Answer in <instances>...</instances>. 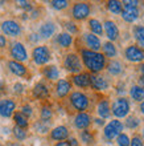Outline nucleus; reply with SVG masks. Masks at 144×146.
Here are the masks:
<instances>
[{"instance_id":"nucleus-1","label":"nucleus","mask_w":144,"mask_h":146,"mask_svg":"<svg viewBox=\"0 0 144 146\" xmlns=\"http://www.w3.org/2000/svg\"><path fill=\"white\" fill-rule=\"evenodd\" d=\"M81 61L86 66V69L93 74L102 72L107 65L105 54L101 52H93L89 49H81Z\"/></svg>"},{"instance_id":"nucleus-2","label":"nucleus","mask_w":144,"mask_h":146,"mask_svg":"<svg viewBox=\"0 0 144 146\" xmlns=\"http://www.w3.org/2000/svg\"><path fill=\"white\" fill-rule=\"evenodd\" d=\"M69 101H70L72 106L76 109L78 113H84V111L87 110L89 106H90L89 97H87L84 92H80V90H76V92L70 93Z\"/></svg>"},{"instance_id":"nucleus-3","label":"nucleus","mask_w":144,"mask_h":146,"mask_svg":"<svg viewBox=\"0 0 144 146\" xmlns=\"http://www.w3.org/2000/svg\"><path fill=\"white\" fill-rule=\"evenodd\" d=\"M130 110H131V105H130V101L126 97H118L116 100L112 102V106H111V111H112V114L116 118L127 117Z\"/></svg>"},{"instance_id":"nucleus-4","label":"nucleus","mask_w":144,"mask_h":146,"mask_svg":"<svg viewBox=\"0 0 144 146\" xmlns=\"http://www.w3.org/2000/svg\"><path fill=\"white\" fill-rule=\"evenodd\" d=\"M64 66L65 69L70 73H74V74H78V73L82 72V61H81V57L77 53H69L65 56L64 60Z\"/></svg>"},{"instance_id":"nucleus-5","label":"nucleus","mask_w":144,"mask_h":146,"mask_svg":"<svg viewBox=\"0 0 144 146\" xmlns=\"http://www.w3.org/2000/svg\"><path fill=\"white\" fill-rule=\"evenodd\" d=\"M123 127H124V125L122 123V121H119V119H111L110 122L105 126V130H103L105 138L108 139V141L115 139L119 134H122Z\"/></svg>"},{"instance_id":"nucleus-6","label":"nucleus","mask_w":144,"mask_h":146,"mask_svg":"<svg viewBox=\"0 0 144 146\" xmlns=\"http://www.w3.org/2000/svg\"><path fill=\"white\" fill-rule=\"evenodd\" d=\"M32 57H33L34 64L37 65H45L50 60V49L46 45L34 46L32 50Z\"/></svg>"},{"instance_id":"nucleus-7","label":"nucleus","mask_w":144,"mask_h":146,"mask_svg":"<svg viewBox=\"0 0 144 146\" xmlns=\"http://www.w3.org/2000/svg\"><path fill=\"white\" fill-rule=\"evenodd\" d=\"M11 57L13 58V61H17V62H21L23 64L24 61L28 60V52H27V48L24 46L23 42H19L16 41L13 42L11 45Z\"/></svg>"},{"instance_id":"nucleus-8","label":"nucleus","mask_w":144,"mask_h":146,"mask_svg":"<svg viewBox=\"0 0 144 146\" xmlns=\"http://www.w3.org/2000/svg\"><path fill=\"white\" fill-rule=\"evenodd\" d=\"M90 4L85 3V1H80V3H76L72 8V16L73 19L76 20H85L89 17L90 15Z\"/></svg>"},{"instance_id":"nucleus-9","label":"nucleus","mask_w":144,"mask_h":146,"mask_svg":"<svg viewBox=\"0 0 144 146\" xmlns=\"http://www.w3.org/2000/svg\"><path fill=\"white\" fill-rule=\"evenodd\" d=\"M0 27H1V31L4 35L11 36V37H17L21 33V27L15 20H4Z\"/></svg>"},{"instance_id":"nucleus-10","label":"nucleus","mask_w":144,"mask_h":146,"mask_svg":"<svg viewBox=\"0 0 144 146\" xmlns=\"http://www.w3.org/2000/svg\"><path fill=\"white\" fill-rule=\"evenodd\" d=\"M124 57L131 62H141L144 60V50L137 45H128L124 49Z\"/></svg>"},{"instance_id":"nucleus-11","label":"nucleus","mask_w":144,"mask_h":146,"mask_svg":"<svg viewBox=\"0 0 144 146\" xmlns=\"http://www.w3.org/2000/svg\"><path fill=\"white\" fill-rule=\"evenodd\" d=\"M102 25H103V32L106 33L108 41H111V42L116 41L118 38H119V28H118V25L115 24V21H112V20H106Z\"/></svg>"},{"instance_id":"nucleus-12","label":"nucleus","mask_w":144,"mask_h":146,"mask_svg":"<svg viewBox=\"0 0 144 146\" xmlns=\"http://www.w3.org/2000/svg\"><path fill=\"white\" fill-rule=\"evenodd\" d=\"M16 109V102L11 98H4L0 100V115L4 118H9L13 115Z\"/></svg>"},{"instance_id":"nucleus-13","label":"nucleus","mask_w":144,"mask_h":146,"mask_svg":"<svg viewBox=\"0 0 144 146\" xmlns=\"http://www.w3.org/2000/svg\"><path fill=\"white\" fill-rule=\"evenodd\" d=\"M90 86L94 90L98 92H103L108 88V82L103 76H98V74H90Z\"/></svg>"},{"instance_id":"nucleus-14","label":"nucleus","mask_w":144,"mask_h":146,"mask_svg":"<svg viewBox=\"0 0 144 146\" xmlns=\"http://www.w3.org/2000/svg\"><path fill=\"white\" fill-rule=\"evenodd\" d=\"M84 41H85V44H86L89 50L99 52V49H101V40H99L98 36L93 35V33H85Z\"/></svg>"},{"instance_id":"nucleus-15","label":"nucleus","mask_w":144,"mask_h":146,"mask_svg":"<svg viewBox=\"0 0 144 146\" xmlns=\"http://www.w3.org/2000/svg\"><path fill=\"white\" fill-rule=\"evenodd\" d=\"M139 7H123V11H122V19L127 21V23H133L136 21L137 17H139Z\"/></svg>"},{"instance_id":"nucleus-16","label":"nucleus","mask_w":144,"mask_h":146,"mask_svg":"<svg viewBox=\"0 0 144 146\" xmlns=\"http://www.w3.org/2000/svg\"><path fill=\"white\" fill-rule=\"evenodd\" d=\"M70 90H72V82L69 80L61 78V80L57 81V84H56V94H57L60 98L66 97L69 93H70Z\"/></svg>"},{"instance_id":"nucleus-17","label":"nucleus","mask_w":144,"mask_h":146,"mask_svg":"<svg viewBox=\"0 0 144 146\" xmlns=\"http://www.w3.org/2000/svg\"><path fill=\"white\" fill-rule=\"evenodd\" d=\"M91 123V117L87 113H78L74 117V126L80 130H86Z\"/></svg>"},{"instance_id":"nucleus-18","label":"nucleus","mask_w":144,"mask_h":146,"mask_svg":"<svg viewBox=\"0 0 144 146\" xmlns=\"http://www.w3.org/2000/svg\"><path fill=\"white\" fill-rule=\"evenodd\" d=\"M50 138L53 141H65V139L69 138V129L64 125H60V126H56L53 130L50 131Z\"/></svg>"},{"instance_id":"nucleus-19","label":"nucleus","mask_w":144,"mask_h":146,"mask_svg":"<svg viewBox=\"0 0 144 146\" xmlns=\"http://www.w3.org/2000/svg\"><path fill=\"white\" fill-rule=\"evenodd\" d=\"M73 84L78 88H89L90 86V73H78L72 77Z\"/></svg>"},{"instance_id":"nucleus-20","label":"nucleus","mask_w":144,"mask_h":146,"mask_svg":"<svg viewBox=\"0 0 144 146\" xmlns=\"http://www.w3.org/2000/svg\"><path fill=\"white\" fill-rule=\"evenodd\" d=\"M97 113L102 119H106L111 115V106L108 100H101L97 105Z\"/></svg>"},{"instance_id":"nucleus-21","label":"nucleus","mask_w":144,"mask_h":146,"mask_svg":"<svg viewBox=\"0 0 144 146\" xmlns=\"http://www.w3.org/2000/svg\"><path fill=\"white\" fill-rule=\"evenodd\" d=\"M8 68H9V70H11L13 74H16V76H19V77L27 76V73H28L27 66L24 65V64H21V62L13 61V60L8 61Z\"/></svg>"},{"instance_id":"nucleus-22","label":"nucleus","mask_w":144,"mask_h":146,"mask_svg":"<svg viewBox=\"0 0 144 146\" xmlns=\"http://www.w3.org/2000/svg\"><path fill=\"white\" fill-rule=\"evenodd\" d=\"M32 94H33V97L38 98V100H44V98H46V97L49 96V88L44 82H37L33 86Z\"/></svg>"},{"instance_id":"nucleus-23","label":"nucleus","mask_w":144,"mask_h":146,"mask_svg":"<svg viewBox=\"0 0 144 146\" xmlns=\"http://www.w3.org/2000/svg\"><path fill=\"white\" fill-rule=\"evenodd\" d=\"M56 32V24L52 21H46L40 27V37L41 38H50Z\"/></svg>"},{"instance_id":"nucleus-24","label":"nucleus","mask_w":144,"mask_h":146,"mask_svg":"<svg viewBox=\"0 0 144 146\" xmlns=\"http://www.w3.org/2000/svg\"><path fill=\"white\" fill-rule=\"evenodd\" d=\"M42 74L45 76L46 80H50V81H54V80H58L60 77V70L56 65H48L42 69Z\"/></svg>"},{"instance_id":"nucleus-25","label":"nucleus","mask_w":144,"mask_h":146,"mask_svg":"<svg viewBox=\"0 0 144 146\" xmlns=\"http://www.w3.org/2000/svg\"><path fill=\"white\" fill-rule=\"evenodd\" d=\"M130 96L133 101L136 102H143L144 100V89L140 88L139 85H132L130 88Z\"/></svg>"},{"instance_id":"nucleus-26","label":"nucleus","mask_w":144,"mask_h":146,"mask_svg":"<svg viewBox=\"0 0 144 146\" xmlns=\"http://www.w3.org/2000/svg\"><path fill=\"white\" fill-rule=\"evenodd\" d=\"M57 44L61 48H69L73 44V36L69 35L68 32H62L57 36Z\"/></svg>"},{"instance_id":"nucleus-27","label":"nucleus","mask_w":144,"mask_h":146,"mask_svg":"<svg viewBox=\"0 0 144 146\" xmlns=\"http://www.w3.org/2000/svg\"><path fill=\"white\" fill-rule=\"evenodd\" d=\"M89 28L93 35L95 36H102L103 35V25L102 23L97 19H90L89 20Z\"/></svg>"},{"instance_id":"nucleus-28","label":"nucleus","mask_w":144,"mask_h":146,"mask_svg":"<svg viewBox=\"0 0 144 146\" xmlns=\"http://www.w3.org/2000/svg\"><path fill=\"white\" fill-rule=\"evenodd\" d=\"M107 70L112 76H118V74H120L123 72V64L120 61H116V60H111L107 64Z\"/></svg>"},{"instance_id":"nucleus-29","label":"nucleus","mask_w":144,"mask_h":146,"mask_svg":"<svg viewBox=\"0 0 144 146\" xmlns=\"http://www.w3.org/2000/svg\"><path fill=\"white\" fill-rule=\"evenodd\" d=\"M13 121H15L16 126L21 127V129H27L29 122H28V118L21 113V111H15L13 113Z\"/></svg>"},{"instance_id":"nucleus-30","label":"nucleus","mask_w":144,"mask_h":146,"mask_svg":"<svg viewBox=\"0 0 144 146\" xmlns=\"http://www.w3.org/2000/svg\"><path fill=\"white\" fill-rule=\"evenodd\" d=\"M133 37L136 38L139 48L141 46V49L144 50V25H136L133 28Z\"/></svg>"},{"instance_id":"nucleus-31","label":"nucleus","mask_w":144,"mask_h":146,"mask_svg":"<svg viewBox=\"0 0 144 146\" xmlns=\"http://www.w3.org/2000/svg\"><path fill=\"white\" fill-rule=\"evenodd\" d=\"M103 54H105V57H115L118 53L116 50V46L114 45V42L111 41H106L103 44Z\"/></svg>"},{"instance_id":"nucleus-32","label":"nucleus","mask_w":144,"mask_h":146,"mask_svg":"<svg viewBox=\"0 0 144 146\" xmlns=\"http://www.w3.org/2000/svg\"><path fill=\"white\" fill-rule=\"evenodd\" d=\"M107 9L114 15H120L123 11V5L118 0H110V1H107Z\"/></svg>"},{"instance_id":"nucleus-33","label":"nucleus","mask_w":144,"mask_h":146,"mask_svg":"<svg viewBox=\"0 0 144 146\" xmlns=\"http://www.w3.org/2000/svg\"><path fill=\"white\" fill-rule=\"evenodd\" d=\"M80 138L85 145H93V143H94V134H93L90 130H87V129L81 131Z\"/></svg>"},{"instance_id":"nucleus-34","label":"nucleus","mask_w":144,"mask_h":146,"mask_svg":"<svg viewBox=\"0 0 144 146\" xmlns=\"http://www.w3.org/2000/svg\"><path fill=\"white\" fill-rule=\"evenodd\" d=\"M40 117H41L42 122H45V123L49 122L50 119H52V117H53V111H52V109L49 106H44L41 109V111H40Z\"/></svg>"},{"instance_id":"nucleus-35","label":"nucleus","mask_w":144,"mask_h":146,"mask_svg":"<svg viewBox=\"0 0 144 146\" xmlns=\"http://www.w3.org/2000/svg\"><path fill=\"white\" fill-rule=\"evenodd\" d=\"M139 125H140V119L135 117V115H130L126 119V126L130 127V129H136Z\"/></svg>"},{"instance_id":"nucleus-36","label":"nucleus","mask_w":144,"mask_h":146,"mask_svg":"<svg viewBox=\"0 0 144 146\" xmlns=\"http://www.w3.org/2000/svg\"><path fill=\"white\" fill-rule=\"evenodd\" d=\"M12 131H13V135L16 137V139H19V141H24L28 135L27 130H25V129H21V127H19V126H15Z\"/></svg>"},{"instance_id":"nucleus-37","label":"nucleus","mask_w":144,"mask_h":146,"mask_svg":"<svg viewBox=\"0 0 144 146\" xmlns=\"http://www.w3.org/2000/svg\"><path fill=\"white\" fill-rule=\"evenodd\" d=\"M130 137L126 133H122V134H119L116 137V143L118 146H130Z\"/></svg>"},{"instance_id":"nucleus-38","label":"nucleus","mask_w":144,"mask_h":146,"mask_svg":"<svg viewBox=\"0 0 144 146\" xmlns=\"http://www.w3.org/2000/svg\"><path fill=\"white\" fill-rule=\"evenodd\" d=\"M50 5L54 8V9H57V11H61V9H65V8L69 5V1L66 0H53Z\"/></svg>"},{"instance_id":"nucleus-39","label":"nucleus","mask_w":144,"mask_h":146,"mask_svg":"<svg viewBox=\"0 0 144 146\" xmlns=\"http://www.w3.org/2000/svg\"><path fill=\"white\" fill-rule=\"evenodd\" d=\"M34 129H36L38 133H41V134L48 133V125H46L45 122H42V121H38V122L34 123Z\"/></svg>"},{"instance_id":"nucleus-40","label":"nucleus","mask_w":144,"mask_h":146,"mask_svg":"<svg viewBox=\"0 0 144 146\" xmlns=\"http://www.w3.org/2000/svg\"><path fill=\"white\" fill-rule=\"evenodd\" d=\"M130 146H144L143 138L140 135H133L132 139L130 141Z\"/></svg>"},{"instance_id":"nucleus-41","label":"nucleus","mask_w":144,"mask_h":146,"mask_svg":"<svg viewBox=\"0 0 144 146\" xmlns=\"http://www.w3.org/2000/svg\"><path fill=\"white\" fill-rule=\"evenodd\" d=\"M65 27H66V29H68L69 35H72V33H77V32H78V27H77L73 21H68V23L65 24Z\"/></svg>"},{"instance_id":"nucleus-42","label":"nucleus","mask_w":144,"mask_h":146,"mask_svg":"<svg viewBox=\"0 0 144 146\" xmlns=\"http://www.w3.org/2000/svg\"><path fill=\"white\" fill-rule=\"evenodd\" d=\"M17 5L20 8H23V9H27V11H32L33 9V5L30 1H25V0H19L17 1Z\"/></svg>"},{"instance_id":"nucleus-43","label":"nucleus","mask_w":144,"mask_h":146,"mask_svg":"<svg viewBox=\"0 0 144 146\" xmlns=\"http://www.w3.org/2000/svg\"><path fill=\"white\" fill-rule=\"evenodd\" d=\"M21 113H23L27 118H29L30 115L33 114V111H32V106H30V105H28V104L23 105V108H21Z\"/></svg>"},{"instance_id":"nucleus-44","label":"nucleus","mask_w":144,"mask_h":146,"mask_svg":"<svg viewBox=\"0 0 144 146\" xmlns=\"http://www.w3.org/2000/svg\"><path fill=\"white\" fill-rule=\"evenodd\" d=\"M123 7H139V1L137 0H124L123 3H122Z\"/></svg>"},{"instance_id":"nucleus-45","label":"nucleus","mask_w":144,"mask_h":146,"mask_svg":"<svg viewBox=\"0 0 144 146\" xmlns=\"http://www.w3.org/2000/svg\"><path fill=\"white\" fill-rule=\"evenodd\" d=\"M13 90H15L16 94H21V93L24 92V85L20 84V82H16V84L13 85Z\"/></svg>"},{"instance_id":"nucleus-46","label":"nucleus","mask_w":144,"mask_h":146,"mask_svg":"<svg viewBox=\"0 0 144 146\" xmlns=\"http://www.w3.org/2000/svg\"><path fill=\"white\" fill-rule=\"evenodd\" d=\"M28 38H29L30 42H38L41 37H40V35H38V33H30Z\"/></svg>"},{"instance_id":"nucleus-47","label":"nucleus","mask_w":144,"mask_h":146,"mask_svg":"<svg viewBox=\"0 0 144 146\" xmlns=\"http://www.w3.org/2000/svg\"><path fill=\"white\" fill-rule=\"evenodd\" d=\"M66 143H68V146H80V142L77 141V138H73V137L68 138Z\"/></svg>"},{"instance_id":"nucleus-48","label":"nucleus","mask_w":144,"mask_h":146,"mask_svg":"<svg viewBox=\"0 0 144 146\" xmlns=\"http://www.w3.org/2000/svg\"><path fill=\"white\" fill-rule=\"evenodd\" d=\"M5 45H7V38H5V36L0 35V49L5 48Z\"/></svg>"},{"instance_id":"nucleus-49","label":"nucleus","mask_w":144,"mask_h":146,"mask_svg":"<svg viewBox=\"0 0 144 146\" xmlns=\"http://www.w3.org/2000/svg\"><path fill=\"white\" fill-rule=\"evenodd\" d=\"M38 13H40V11H38V9H32V13H30V17H32V19H37L38 16Z\"/></svg>"},{"instance_id":"nucleus-50","label":"nucleus","mask_w":144,"mask_h":146,"mask_svg":"<svg viewBox=\"0 0 144 146\" xmlns=\"http://www.w3.org/2000/svg\"><path fill=\"white\" fill-rule=\"evenodd\" d=\"M139 86L144 89V76H140V77H139Z\"/></svg>"},{"instance_id":"nucleus-51","label":"nucleus","mask_w":144,"mask_h":146,"mask_svg":"<svg viewBox=\"0 0 144 146\" xmlns=\"http://www.w3.org/2000/svg\"><path fill=\"white\" fill-rule=\"evenodd\" d=\"M95 123H97V125H101V126H102V125H105V121H103L102 118H97V119H95Z\"/></svg>"},{"instance_id":"nucleus-52","label":"nucleus","mask_w":144,"mask_h":146,"mask_svg":"<svg viewBox=\"0 0 144 146\" xmlns=\"http://www.w3.org/2000/svg\"><path fill=\"white\" fill-rule=\"evenodd\" d=\"M56 146H68V143L64 142V141H61V142H57V143H56Z\"/></svg>"},{"instance_id":"nucleus-53","label":"nucleus","mask_w":144,"mask_h":146,"mask_svg":"<svg viewBox=\"0 0 144 146\" xmlns=\"http://www.w3.org/2000/svg\"><path fill=\"white\" fill-rule=\"evenodd\" d=\"M140 111H141V114L144 115V101H143V102H141V104H140Z\"/></svg>"},{"instance_id":"nucleus-54","label":"nucleus","mask_w":144,"mask_h":146,"mask_svg":"<svg viewBox=\"0 0 144 146\" xmlns=\"http://www.w3.org/2000/svg\"><path fill=\"white\" fill-rule=\"evenodd\" d=\"M140 72H141V76H144V62L141 64V66H140Z\"/></svg>"},{"instance_id":"nucleus-55","label":"nucleus","mask_w":144,"mask_h":146,"mask_svg":"<svg viewBox=\"0 0 144 146\" xmlns=\"http://www.w3.org/2000/svg\"><path fill=\"white\" fill-rule=\"evenodd\" d=\"M3 89H4V82L0 81V92H3Z\"/></svg>"},{"instance_id":"nucleus-56","label":"nucleus","mask_w":144,"mask_h":146,"mask_svg":"<svg viewBox=\"0 0 144 146\" xmlns=\"http://www.w3.org/2000/svg\"><path fill=\"white\" fill-rule=\"evenodd\" d=\"M143 137H144V129H143Z\"/></svg>"},{"instance_id":"nucleus-57","label":"nucleus","mask_w":144,"mask_h":146,"mask_svg":"<svg viewBox=\"0 0 144 146\" xmlns=\"http://www.w3.org/2000/svg\"><path fill=\"white\" fill-rule=\"evenodd\" d=\"M0 146H3V145H1V142H0Z\"/></svg>"}]
</instances>
